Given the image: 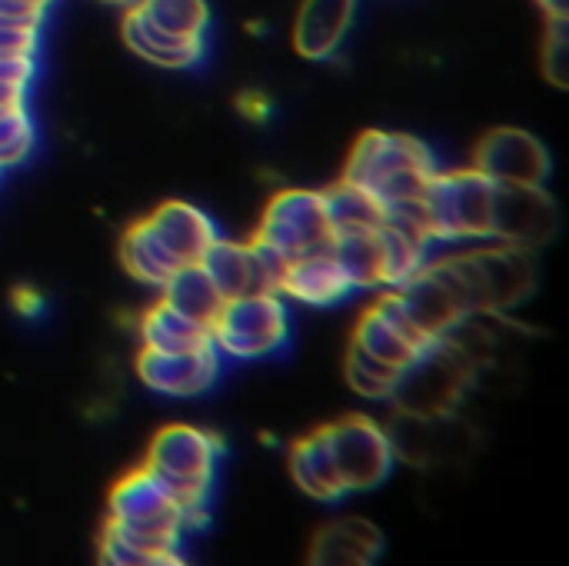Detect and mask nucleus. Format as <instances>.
<instances>
[{"label": "nucleus", "instance_id": "1", "mask_svg": "<svg viewBox=\"0 0 569 566\" xmlns=\"http://www.w3.org/2000/svg\"><path fill=\"white\" fill-rule=\"evenodd\" d=\"M427 270L450 290L463 317L507 314L537 287V264L530 250L510 244L437 257L427 264Z\"/></svg>", "mask_w": 569, "mask_h": 566}, {"label": "nucleus", "instance_id": "2", "mask_svg": "<svg viewBox=\"0 0 569 566\" xmlns=\"http://www.w3.org/2000/svg\"><path fill=\"white\" fill-rule=\"evenodd\" d=\"M433 173H437V160L423 140L410 133L367 130L350 150L340 180L357 183L387 210L393 203L423 200V190Z\"/></svg>", "mask_w": 569, "mask_h": 566}, {"label": "nucleus", "instance_id": "3", "mask_svg": "<svg viewBox=\"0 0 569 566\" xmlns=\"http://www.w3.org/2000/svg\"><path fill=\"white\" fill-rule=\"evenodd\" d=\"M220 460V440L207 430L170 424L147 450V470H153L183 510V530L207 527V504L213 490V470Z\"/></svg>", "mask_w": 569, "mask_h": 566}, {"label": "nucleus", "instance_id": "4", "mask_svg": "<svg viewBox=\"0 0 569 566\" xmlns=\"http://www.w3.org/2000/svg\"><path fill=\"white\" fill-rule=\"evenodd\" d=\"M493 197L497 183L477 167L437 170L423 190V217L433 244L493 240Z\"/></svg>", "mask_w": 569, "mask_h": 566}, {"label": "nucleus", "instance_id": "5", "mask_svg": "<svg viewBox=\"0 0 569 566\" xmlns=\"http://www.w3.org/2000/svg\"><path fill=\"white\" fill-rule=\"evenodd\" d=\"M290 337V317L280 294H243L223 300L210 327V340L220 357L263 360L273 357Z\"/></svg>", "mask_w": 569, "mask_h": 566}, {"label": "nucleus", "instance_id": "6", "mask_svg": "<svg viewBox=\"0 0 569 566\" xmlns=\"http://www.w3.org/2000/svg\"><path fill=\"white\" fill-rule=\"evenodd\" d=\"M463 387H467V354L450 337H440L400 374L390 400H397L400 410L410 417L433 420L443 417L460 400Z\"/></svg>", "mask_w": 569, "mask_h": 566}, {"label": "nucleus", "instance_id": "7", "mask_svg": "<svg viewBox=\"0 0 569 566\" xmlns=\"http://www.w3.org/2000/svg\"><path fill=\"white\" fill-rule=\"evenodd\" d=\"M253 240L287 260L327 250L333 244V227L327 217L323 190H280L267 203Z\"/></svg>", "mask_w": 569, "mask_h": 566}, {"label": "nucleus", "instance_id": "8", "mask_svg": "<svg viewBox=\"0 0 569 566\" xmlns=\"http://www.w3.org/2000/svg\"><path fill=\"white\" fill-rule=\"evenodd\" d=\"M340 484L347 494H367L377 490L397 460V447L393 437L370 417L357 414V417H343L337 424L323 427Z\"/></svg>", "mask_w": 569, "mask_h": 566}, {"label": "nucleus", "instance_id": "9", "mask_svg": "<svg viewBox=\"0 0 569 566\" xmlns=\"http://www.w3.org/2000/svg\"><path fill=\"white\" fill-rule=\"evenodd\" d=\"M120 527L157 534V537H183V510L177 507L173 494L163 487V480L140 467L130 470L113 490H110V517Z\"/></svg>", "mask_w": 569, "mask_h": 566}, {"label": "nucleus", "instance_id": "10", "mask_svg": "<svg viewBox=\"0 0 569 566\" xmlns=\"http://www.w3.org/2000/svg\"><path fill=\"white\" fill-rule=\"evenodd\" d=\"M560 227L557 203L540 187L527 183H497L493 197V244L510 247H540Z\"/></svg>", "mask_w": 569, "mask_h": 566}, {"label": "nucleus", "instance_id": "11", "mask_svg": "<svg viewBox=\"0 0 569 566\" xmlns=\"http://www.w3.org/2000/svg\"><path fill=\"white\" fill-rule=\"evenodd\" d=\"M473 167L493 183H527L540 187L550 173L547 147L520 127H497L477 143Z\"/></svg>", "mask_w": 569, "mask_h": 566}, {"label": "nucleus", "instance_id": "12", "mask_svg": "<svg viewBox=\"0 0 569 566\" xmlns=\"http://www.w3.org/2000/svg\"><path fill=\"white\" fill-rule=\"evenodd\" d=\"M220 364L223 357L217 354L213 344L183 354H163L143 347L137 357V377L143 380L147 390L160 397H200L217 384Z\"/></svg>", "mask_w": 569, "mask_h": 566}, {"label": "nucleus", "instance_id": "13", "mask_svg": "<svg viewBox=\"0 0 569 566\" xmlns=\"http://www.w3.org/2000/svg\"><path fill=\"white\" fill-rule=\"evenodd\" d=\"M153 237L167 247V254L183 267V264H200L207 247L220 237L217 224L193 203L170 200L160 203L150 217H143Z\"/></svg>", "mask_w": 569, "mask_h": 566}, {"label": "nucleus", "instance_id": "14", "mask_svg": "<svg viewBox=\"0 0 569 566\" xmlns=\"http://www.w3.org/2000/svg\"><path fill=\"white\" fill-rule=\"evenodd\" d=\"M350 294H353V284L343 274V267L330 247L290 260L283 284H280V297H290L307 307H333V304L347 300Z\"/></svg>", "mask_w": 569, "mask_h": 566}, {"label": "nucleus", "instance_id": "15", "mask_svg": "<svg viewBox=\"0 0 569 566\" xmlns=\"http://www.w3.org/2000/svg\"><path fill=\"white\" fill-rule=\"evenodd\" d=\"M357 17V0H303L293 23V47L307 60H327L340 50L350 23Z\"/></svg>", "mask_w": 569, "mask_h": 566}, {"label": "nucleus", "instance_id": "16", "mask_svg": "<svg viewBox=\"0 0 569 566\" xmlns=\"http://www.w3.org/2000/svg\"><path fill=\"white\" fill-rule=\"evenodd\" d=\"M380 554H383V534L357 517L327 524L310 544V560L320 566H363L373 564Z\"/></svg>", "mask_w": 569, "mask_h": 566}, {"label": "nucleus", "instance_id": "17", "mask_svg": "<svg viewBox=\"0 0 569 566\" xmlns=\"http://www.w3.org/2000/svg\"><path fill=\"white\" fill-rule=\"evenodd\" d=\"M123 43L143 57L147 63H157L163 70H190L203 57V40H183L173 33L157 30L137 7L123 13Z\"/></svg>", "mask_w": 569, "mask_h": 566}, {"label": "nucleus", "instance_id": "18", "mask_svg": "<svg viewBox=\"0 0 569 566\" xmlns=\"http://www.w3.org/2000/svg\"><path fill=\"white\" fill-rule=\"evenodd\" d=\"M100 560L110 566H180V540L177 537H157L140 534L130 527H120L113 520L103 524L100 534Z\"/></svg>", "mask_w": 569, "mask_h": 566}, {"label": "nucleus", "instance_id": "19", "mask_svg": "<svg viewBox=\"0 0 569 566\" xmlns=\"http://www.w3.org/2000/svg\"><path fill=\"white\" fill-rule=\"evenodd\" d=\"M290 474H293L297 487L307 497L320 500V504H333V500L347 497L323 427L293 444V450H290Z\"/></svg>", "mask_w": 569, "mask_h": 566}, {"label": "nucleus", "instance_id": "20", "mask_svg": "<svg viewBox=\"0 0 569 566\" xmlns=\"http://www.w3.org/2000/svg\"><path fill=\"white\" fill-rule=\"evenodd\" d=\"M163 290V304H170L177 314L190 317L200 327H213L217 314L223 310V294L217 290V284L207 277V270L200 264H183L180 270L170 274V280L160 287Z\"/></svg>", "mask_w": 569, "mask_h": 566}, {"label": "nucleus", "instance_id": "21", "mask_svg": "<svg viewBox=\"0 0 569 566\" xmlns=\"http://www.w3.org/2000/svg\"><path fill=\"white\" fill-rule=\"evenodd\" d=\"M200 267L217 284L223 300H233V297H243V294H260L257 290V267H253V247L250 244H237V240L217 237L207 247V254L200 257Z\"/></svg>", "mask_w": 569, "mask_h": 566}, {"label": "nucleus", "instance_id": "22", "mask_svg": "<svg viewBox=\"0 0 569 566\" xmlns=\"http://www.w3.org/2000/svg\"><path fill=\"white\" fill-rule=\"evenodd\" d=\"M140 337H143V347L163 350V354H183V350H200V347L213 344L207 327H200L190 317L177 314L163 300L140 317Z\"/></svg>", "mask_w": 569, "mask_h": 566}, {"label": "nucleus", "instance_id": "23", "mask_svg": "<svg viewBox=\"0 0 569 566\" xmlns=\"http://www.w3.org/2000/svg\"><path fill=\"white\" fill-rule=\"evenodd\" d=\"M120 264H123V270L133 280L150 284V287H163L170 280V274L180 270V264L153 237L147 220H140L130 230H123V237H120Z\"/></svg>", "mask_w": 569, "mask_h": 566}, {"label": "nucleus", "instance_id": "24", "mask_svg": "<svg viewBox=\"0 0 569 566\" xmlns=\"http://www.w3.org/2000/svg\"><path fill=\"white\" fill-rule=\"evenodd\" d=\"M330 250L340 260L343 274L350 277L353 290L383 287V244H380V227L377 230L333 234Z\"/></svg>", "mask_w": 569, "mask_h": 566}, {"label": "nucleus", "instance_id": "25", "mask_svg": "<svg viewBox=\"0 0 569 566\" xmlns=\"http://www.w3.org/2000/svg\"><path fill=\"white\" fill-rule=\"evenodd\" d=\"M323 203H327V217L333 234H350V230H377L383 224V207L380 200H373L367 190H360L357 183L337 180L330 190H323Z\"/></svg>", "mask_w": 569, "mask_h": 566}, {"label": "nucleus", "instance_id": "26", "mask_svg": "<svg viewBox=\"0 0 569 566\" xmlns=\"http://www.w3.org/2000/svg\"><path fill=\"white\" fill-rule=\"evenodd\" d=\"M353 344L363 347L367 354H373L377 360L397 367V370H407V367L423 354V350H417L397 327H390L373 307L363 310V317H360V324H357V330H353Z\"/></svg>", "mask_w": 569, "mask_h": 566}, {"label": "nucleus", "instance_id": "27", "mask_svg": "<svg viewBox=\"0 0 569 566\" xmlns=\"http://www.w3.org/2000/svg\"><path fill=\"white\" fill-rule=\"evenodd\" d=\"M137 10L163 33L183 37V40H203L210 27V7L207 0H140Z\"/></svg>", "mask_w": 569, "mask_h": 566}, {"label": "nucleus", "instance_id": "28", "mask_svg": "<svg viewBox=\"0 0 569 566\" xmlns=\"http://www.w3.org/2000/svg\"><path fill=\"white\" fill-rule=\"evenodd\" d=\"M403 370L377 360L373 354H367L363 347H357L350 340V350H347V384L367 397V400H390L393 390H397V380H400Z\"/></svg>", "mask_w": 569, "mask_h": 566}, {"label": "nucleus", "instance_id": "29", "mask_svg": "<svg viewBox=\"0 0 569 566\" xmlns=\"http://www.w3.org/2000/svg\"><path fill=\"white\" fill-rule=\"evenodd\" d=\"M33 150V123L23 107H3L0 110V170L17 167Z\"/></svg>", "mask_w": 569, "mask_h": 566}, {"label": "nucleus", "instance_id": "30", "mask_svg": "<svg viewBox=\"0 0 569 566\" xmlns=\"http://www.w3.org/2000/svg\"><path fill=\"white\" fill-rule=\"evenodd\" d=\"M569 30L567 17H550V30H547V43H543V73L557 83L567 87L569 83Z\"/></svg>", "mask_w": 569, "mask_h": 566}, {"label": "nucleus", "instance_id": "31", "mask_svg": "<svg viewBox=\"0 0 569 566\" xmlns=\"http://www.w3.org/2000/svg\"><path fill=\"white\" fill-rule=\"evenodd\" d=\"M37 37H40V30H23V27H3L0 23V57H33L37 53Z\"/></svg>", "mask_w": 569, "mask_h": 566}, {"label": "nucleus", "instance_id": "32", "mask_svg": "<svg viewBox=\"0 0 569 566\" xmlns=\"http://www.w3.org/2000/svg\"><path fill=\"white\" fill-rule=\"evenodd\" d=\"M43 10H33L17 0H0V23L3 27H23V30H40Z\"/></svg>", "mask_w": 569, "mask_h": 566}, {"label": "nucleus", "instance_id": "33", "mask_svg": "<svg viewBox=\"0 0 569 566\" xmlns=\"http://www.w3.org/2000/svg\"><path fill=\"white\" fill-rule=\"evenodd\" d=\"M33 73H37V60L33 57H0V80L30 90Z\"/></svg>", "mask_w": 569, "mask_h": 566}, {"label": "nucleus", "instance_id": "34", "mask_svg": "<svg viewBox=\"0 0 569 566\" xmlns=\"http://www.w3.org/2000/svg\"><path fill=\"white\" fill-rule=\"evenodd\" d=\"M23 103H27V87L0 80V110L3 107H23Z\"/></svg>", "mask_w": 569, "mask_h": 566}, {"label": "nucleus", "instance_id": "35", "mask_svg": "<svg viewBox=\"0 0 569 566\" xmlns=\"http://www.w3.org/2000/svg\"><path fill=\"white\" fill-rule=\"evenodd\" d=\"M13 304H17L20 314H37V310H40V297H37L33 290H27V287H20V290L13 294Z\"/></svg>", "mask_w": 569, "mask_h": 566}, {"label": "nucleus", "instance_id": "36", "mask_svg": "<svg viewBox=\"0 0 569 566\" xmlns=\"http://www.w3.org/2000/svg\"><path fill=\"white\" fill-rule=\"evenodd\" d=\"M240 103H243V113H250V117H257V120H260V117L267 113V107H263V103L257 100V93H247V97H243Z\"/></svg>", "mask_w": 569, "mask_h": 566}, {"label": "nucleus", "instance_id": "37", "mask_svg": "<svg viewBox=\"0 0 569 566\" xmlns=\"http://www.w3.org/2000/svg\"><path fill=\"white\" fill-rule=\"evenodd\" d=\"M540 7L547 10V17H567L569 0H540Z\"/></svg>", "mask_w": 569, "mask_h": 566}, {"label": "nucleus", "instance_id": "38", "mask_svg": "<svg viewBox=\"0 0 569 566\" xmlns=\"http://www.w3.org/2000/svg\"><path fill=\"white\" fill-rule=\"evenodd\" d=\"M17 3H27V7H33V10H47L53 0H17Z\"/></svg>", "mask_w": 569, "mask_h": 566}, {"label": "nucleus", "instance_id": "39", "mask_svg": "<svg viewBox=\"0 0 569 566\" xmlns=\"http://www.w3.org/2000/svg\"><path fill=\"white\" fill-rule=\"evenodd\" d=\"M107 3H117V7H123V10H133L140 0H107Z\"/></svg>", "mask_w": 569, "mask_h": 566}]
</instances>
